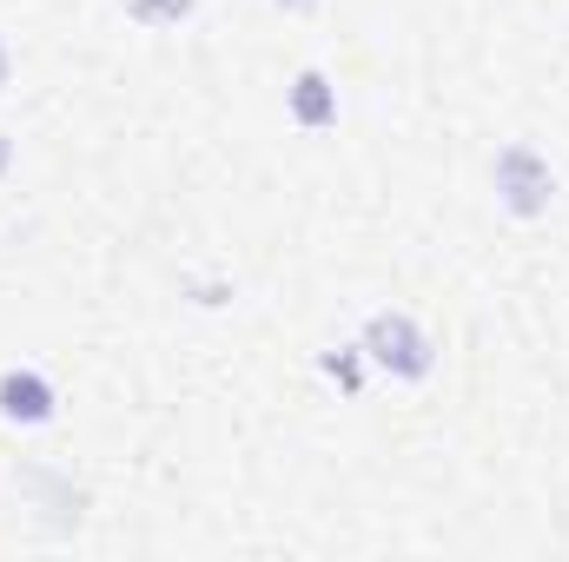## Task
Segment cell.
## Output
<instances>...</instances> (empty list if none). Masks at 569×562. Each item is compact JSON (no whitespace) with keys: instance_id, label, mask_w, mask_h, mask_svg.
I'll return each mask as SVG.
<instances>
[{"instance_id":"obj_2","label":"cell","mask_w":569,"mask_h":562,"mask_svg":"<svg viewBox=\"0 0 569 562\" xmlns=\"http://www.w3.org/2000/svg\"><path fill=\"white\" fill-rule=\"evenodd\" d=\"M490 185H497V205L510 212V219H543L550 205H557V165H550V152L537 140H510L497 145V159H490Z\"/></svg>"},{"instance_id":"obj_9","label":"cell","mask_w":569,"mask_h":562,"mask_svg":"<svg viewBox=\"0 0 569 562\" xmlns=\"http://www.w3.org/2000/svg\"><path fill=\"white\" fill-rule=\"evenodd\" d=\"M279 7H311V0H279Z\"/></svg>"},{"instance_id":"obj_5","label":"cell","mask_w":569,"mask_h":562,"mask_svg":"<svg viewBox=\"0 0 569 562\" xmlns=\"http://www.w3.org/2000/svg\"><path fill=\"white\" fill-rule=\"evenodd\" d=\"M318 371L345 391V398H358L365 391V371H371V358H365V344H338V351H325L318 358Z\"/></svg>"},{"instance_id":"obj_3","label":"cell","mask_w":569,"mask_h":562,"mask_svg":"<svg viewBox=\"0 0 569 562\" xmlns=\"http://www.w3.org/2000/svg\"><path fill=\"white\" fill-rule=\"evenodd\" d=\"M60 418V391L40 364H7L0 371V423L13 430H47Z\"/></svg>"},{"instance_id":"obj_1","label":"cell","mask_w":569,"mask_h":562,"mask_svg":"<svg viewBox=\"0 0 569 562\" xmlns=\"http://www.w3.org/2000/svg\"><path fill=\"white\" fill-rule=\"evenodd\" d=\"M358 344H365L371 371H385L391 384H425L430 371H437V338H430L411 311H398V304L371 311L365 331H358Z\"/></svg>"},{"instance_id":"obj_6","label":"cell","mask_w":569,"mask_h":562,"mask_svg":"<svg viewBox=\"0 0 569 562\" xmlns=\"http://www.w3.org/2000/svg\"><path fill=\"white\" fill-rule=\"evenodd\" d=\"M120 7H127V20H140V27H152V33L199 13V0H120Z\"/></svg>"},{"instance_id":"obj_4","label":"cell","mask_w":569,"mask_h":562,"mask_svg":"<svg viewBox=\"0 0 569 562\" xmlns=\"http://www.w3.org/2000/svg\"><path fill=\"white\" fill-rule=\"evenodd\" d=\"M284 113H291V127H305V133H331V127H338V80H331L325 67H298L291 87H284Z\"/></svg>"},{"instance_id":"obj_8","label":"cell","mask_w":569,"mask_h":562,"mask_svg":"<svg viewBox=\"0 0 569 562\" xmlns=\"http://www.w3.org/2000/svg\"><path fill=\"white\" fill-rule=\"evenodd\" d=\"M7 172H13V140L0 133V179H7Z\"/></svg>"},{"instance_id":"obj_7","label":"cell","mask_w":569,"mask_h":562,"mask_svg":"<svg viewBox=\"0 0 569 562\" xmlns=\"http://www.w3.org/2000/svg\"><path fill=\"white\" fill-rule=\"evenodd\" d=\"M7 80H13V47H7V33H0V93H7Z\"/></svg>"}]
</instances>
